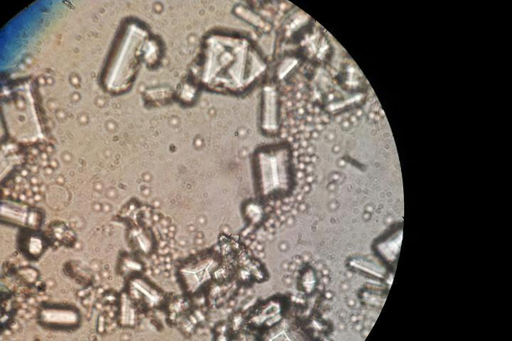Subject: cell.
<instances>
[{"label":"cell","instance_id":"6da1fadb","mask_svg":"<svg viewBox=\"0 0 512 341\" xmlns=\"http://www.w3.org/2000/svg\"><path fill=\"white\" fill-rule=\"evenodd\" d=\"M254 169L261 198H277L290 189V157L287 149L278 147L260 149L255 156Z\"/></svg>","mask_w":512,"mask_h":341},{"label":"cell","instance_id":"7a4b0ae2","mask_svg":"<svg viewBox=\"0 0 512 341\" xmlns=\"http://www.w3.org/2000/svg\"><path fill=\"white\" fill-rule=\"evenodd\" d=\"M219 262V257L212 252L199 254L189 259L180 270L187 289L194 292L207 283L218 267Z\"/></svg>","mask_w":512,"mask_h":341},{"label":"cell","instance_id":"3957f363","mask_svg":"<svg viewBox=\"0 0 512 341\" xmlns=\"http://www.w3.org/2000/svg\"><path fill=\"white\" fill-rule=\"evenodd\" d=\"M41 321L47 325L70 327L78 324L79 316L73 310L65 309H45L40 313Z\"/></svg>","mask_w":512,"mask_h":341},{"label":"cell","instance_id":"277c9868","mask_svg":"<svg viewBox=\"0 0 512 341\" xmlns=\"http://www.w3.org/2000/svg\"><path fill=\"white\" fill-rule=\"evenodd\" d=\"M263 127L269 132H274L278 127L276 94L271 87L265 90Z\"/></svg>","mask_w":512,"mask_h":341},{"label":"cell","instance_id":"5b68a950","mask_svg":"<svg viewBox=\"0 0 512 341\" xmlns=\"http://www.w3.org/2000/svg\"><path fill=\"white\" fill-rule=\"evenodd\" d=\"M132 290L139 297H143L149 303H155L159 298V294L147 283L141 280H136L132 282Z\"/></svg>","mask_w":512,"mask_h":341},{"label":"cell","instance_id":"8992f818","mask_svg":"<svg viewBox=\"0 0 512 341\" xmlns=\"http://www.w3.org/2000/svg\"><path fill=\"white\" fill-rule=\"evenodd\" d=\"M244 216L252 225H259L264 216L263 207L258 203L251 202L246 205L244 208Z\"/></svg>","mask_w":512,"mask_h":341}]
</instances>
